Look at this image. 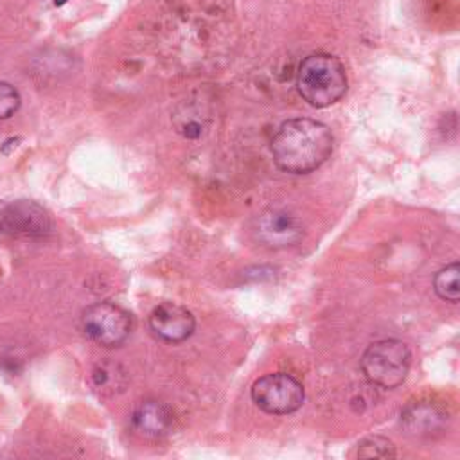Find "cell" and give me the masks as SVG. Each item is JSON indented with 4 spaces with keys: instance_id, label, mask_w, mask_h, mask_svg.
Wrapping results in <instances>:
<instances>
[{
    "instance_id": "7",
    "label": "cell",
    "mask_w": 460,
    "mask_h": 460,
    "mask_svg": "<svg viewBox=\"0 0 460 460\" xmlns=\"http://www.w3.org/2000/svg\"><path fill=\"white\" fill-rule=\"evenodd\" d=\"M255 239L268 248H288L296 244L302 235L300 221L288 210H266L262 212L253 226Z\"/></svg>"
},
{
    "instance_id": "6",
    "label": "cell",
    "mask_w": 460,
    "mask_h": 460,
    "mask_svg": "<svg viewBox=\"0 0 460 460\" xmlns=\"http://www.w3.org/2000/svg\"><path fill=\"white\" fill-rule=\"evenodd\" d=\"M54 225L49 212L36 201L18 199L0 212V230L18 239H45Z\"/></svg>"
},
{
    "instance_id": "8",
    "label": "cell",
    "mask_w": 460,
    "mask_h": 460,
    "mask_svg": "<svg viewBox=\"0 0 460 460\" xmlns=\"http://www.w3.org/2000/svg\"><path fill=\"white\" fill-rule=\"evenodd\" d=\"M196 320L192 313L174 302L158 304L149 314L151 332L167 343H181L192 336Z\"/></svg>"
},
{
    "instance_id": "1",
    "label": "cell",
    "mask_w": 460,
    "mask_h": 460,
    "mask_svg": "<svg viewBox=\"0 0 460 460\" xmlns=\"http://www.w3.org/2000/svg\"><path fill=\"white\" fill-rule=\"evenodd\" d=\"M331 129L313 119H291L280 124L271 138V155L279 169L307 174L318 169L332 153Z\"/></svg>"
},
{
    "instance_id": "5",
    "label": "cell",
    "mask_w": 460,
    "mask_h": 460,
    "mask_svg": "<svg viewBox=\"0 0 460 460\" xmlns=\"http://www.w3.org/2000/svg\"><path fill=\"white\" fill-rule=\"evenodd\" d=\"M81 323L92 341L108 349L122 345L133 327L131 314L113 302H97L86 307Z\"/></svg>"
},
{
    "instance_id": "13",
    "label": "cell",
    "mask_w": 460,
    "mask_h": 460,
    "mask_svg": "<svg viewBox=\"0 0 460 460\" xmlns=\"http://www.w3.org/2000/svg\"><path fill=\"white\" fill-rule=\"evenodd\" d=\"M356 455L359 458H394L397 456V451L392 440H388L386 437L372 435L358 444Z\"/></svg>"
},
{
    "instance_id": "2",
    "label": "cell",
    "mask_w": 460,
    "mask_h": 460,
    "mask_svg": "<svg viewBox=\"0 0 460 460\" xmlns=\"http://www.w3.org/2000/svg\"><path fill=\"white\" fill-rule=\"evenodd\" d=\"M296 88L307 104L327 108L347 92L345 66L336 56L325 52L311 54L298 66Z\"/></svg>"
},
{
    "instance_id": "4",
    "label": "cell",
    "mask_w": 460,
    "mask_h": 460,
    "mask_svg": "<svg viewBox=\"0 0 460 460\" xmlns=\"http://www.w3.org/2000/svg\"><path fill=\"white\" fill-rule=\"evenodd\" d=\"M252 401L259 410L270 415H288L304 402V386L286 372L266 374L259 377L250 390Z\"/></svg>"
},
{
    "instance_id": "3",
    "label": "cell",
    "mask_w": 460,
    "mask_h": 460,
    "mask_svg": "<svg viewBox=\"0 0 460 460\" xmlns=\"http://www.w3.org/2000/svg\"><path fill=\"white\" fill-rule=\"evenodd\" d=\"M410 363L411 352L408 345L401 340L386 338L368 345L361 358V370L368 383L390 390L406 379Z\"/></svg>"
},
{
    "instance_id": "10",
    "label": "cell",
    "mask_w": 460,
    "mask_h": 460,
    "mask_svg": "<svg viewBox=\"0 0 460 460\" xmlns=\"http://www.w3.org/2000/svg\"><path fill=\"white\" fill-rule=\"evenodd\" d=\"M172 420H174V417H172L171 408L158 399L142 401L131 415V422H133L135 429L146 437L165 435L171 429Z\"/></svg>"
},
{
    "instance_id": "11",
    "label": "cell",
    "mask_w": 460,
    "mask_h": 460,
    "mask_svg": "<svg viewBox=\"0 0 460 460\" xmlns=\"http://www.w3.org/2000/svg\"><path fill=\"white\" fill-rule=\"evenodd\" d=\"M92 386L101 397H113L120 392H124L128 377L124 368L119 363L111 361H101L92 368L90 374Z\"/></svg>"
},
{
    "instance_id": "12",
    "label": "cell",
    "mask_w": 460,
    "mask_h": 460,
    "mask_svg": "<svg viewBox=\"0 0 460 460\" xmlns=\"http://www.w3.org/2000/svg\"><path fill=\"white\" fill-rule=\"evenodd\" d=\"M458 277H460L458 262H453V264L442 268L440 271H437V275L433 279L435 293L442 300L456 304L460 300V282H458Z\"/></svg>"
},
{
    "instance_id": "15",
    "label": "cell",
    "mask_w": 460,
    "mask_h": 460,
    "mask_svg": "<svg viewBox=\"0 0 460 460\" xmlns=\"http://www.w3.org/2000/svg\"><path fill=\"white\" fill-rule=\"evenodd\" d=\"M65 2H68V0H54V4H56V5H63Z\"/></svg>"
},
{
    "instance_id": "9",
    "label": "cell",
    "mask_w": 460,
    "mask_h": 460,
    "mask_svg": "<svg viewBox=\"0 0 460 460\" xmlns=\"http://www.w3.org/2000/svg\"><path fill=\"white\" fill-rule=\"evenodd\" d=\"M401 424L413 437H431L446 428L447 413L431 401H415L401 411Z\"/></svg>"
},
{
    "instance_id": "14",
    "label": "cell",
    "mask_w": 460,
    "mask_h": 460,
    "mask_svg": "<svg viewBox=\"0 0 460 460\" xmlns=\"http://www.w3.org/2000/svg\"><path fill=\"white\" fill-rule=\"evenodd\" d=\"M20 108V93L9 83L0 81V120L9 119Z\"/></svg>"
}]
</instances>
